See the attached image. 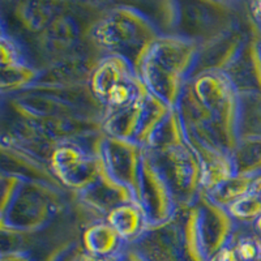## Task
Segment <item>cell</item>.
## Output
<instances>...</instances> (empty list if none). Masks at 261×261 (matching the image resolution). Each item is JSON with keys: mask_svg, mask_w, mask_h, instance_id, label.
<instances>
[{"mask_svg": "<svg viewBox=\"0 0 261 261\" xmlns=\"http://www.w3.org/2000/svg\"><path fill=\"white\" fill-rule=\"evenodd\" d=\"M196 60L197 50L188 39L158 37L141 63L140 76L149 93L170 107H178Z\"/></svg>", "mask_w": 261, "mask_h": 261, "instance_id": "6da1fadb", "label": "cell"}, {"mask_svg": "<svg viewBox=\"0 0 261 261\" xmlns=\"http://www.w3.org/2000/svg\"><path fill=\"white\" fill-rule=\"evenodd\" d=\"M98 43L130 62L140 73V67L150 46L158 38L157 29L151 21L137 9H114L93 29Z\"/></svg>", "mask_w": 261, "mask_h": 261, "instance_id": "7a4b0ae2", "label": "cell"}, {"mask_svg": "<svg viewBox=\"0 0 261 261\" xmlns=\"http://www.w3.org/2000/svg\"><path fill=\"white\" fill-rule=\"evenodd\" d=\"M90 86L95 97L118 110L129 106L149 93L134 64L119 55H109L98 63L90 77Z\"/></svg>", "mask_w": 261, "mask_h": 261, "instance_id": "3957f363", "label": "cell"}, {"mask_svg": "<svg viewBox=\"0 0 261 261\" xmlns=\"http://www.w3.org/2000/svg\"><path fill=\"white\" fill-rule=\"evenodd\" d=\"M153 157L175 199L178 201L190 202V199L196 196L197 190L201 187V166L190 143L167 150L155 151Z\"/></svg>", "mask_w": 261, "mask_h": 261, "instance_id": "277c9868", "label": "cell"}, {"mask_svg": "<svg viewBox=\"0 0 261 261\" xmlns=\"http://www.w3.org/2000/svg\"><path fill=\"white\" fill-rule=\"evenodd\" d=\"M176 199L151 151L145 148L139 183V204L146 214L149 227L169 222L175 213Z\"/></svg>", "mask_w": 261, "mask_h": 261, "instance_id": "5b68a950", "label": "cell"}, {"mask_svg": "<svg viewBox=\"0 0 261 261\" xmlns=\"http://www.w3.org/2000/svg\"><path fill=\"white\" fill-rule=\"evenodd\" d=\"M196 98L225 130L232 137L234 120L237 119V92L230 76L220 69L202 72L193 84Z\"/></svg>", "mask_w": 261, "mask_h": 261, "instance_id": "8992f818", "label": "cell"}, {"mask_svg": "<svg viewBox=\"0 0 261 261\" xmlns=\"http://www.w3.org/2000/svg\"><path fill=\"white\" fill-rule=\"evenodd\" d=\"M54 172L71 188L85 191L101 178V158L90 154L81 146L63 144L58 146L51 157Z\"/></svg>", "mask_w": 261, "mask_h": 261, "instance_id": "52a82bcc", "label": "cell"}, {"mask_svg": "<svg viewBox=\"0 0 261 261\" xmlns=\"http://www.w3.org/2000/svg\"><path fill=\"white\" fill-rule=\"evenodd\" d=\"M107 222L116 230L125 243L137 241L149 227L146 214L139 202H127L109 213Z\"/></svg>", "mask_w": 261, "mask_h": 261, "instance_id": "ba28073f", "label": "cell"}, {"mask_svg": "<svg viewBox=\"0 0 261 261\" xmlns=\"http://www.w3.org/2000/svg\"><path fill=\"white\" fill-rule=\"evenodd\" d=\"M84 244L88 253L95 256H119L125 242L109 222L95 223L84 232Z\"/></svg>", "mask_w": 261, "mask_h": 261, "instance_id": "9c48e42d", "label": "cell"}, {"mask_svg": "<svg viewBox=\"0 0 261 261\" xmlns=\"http://www.w3.org/2000/svg\"><path fill=\"white\" fill-rule=\"evenodd\" d=\"M256 176L234 175L221 183L218 187L209 192V199L217 205L227 209L232 202L249 193L253 188V181Z\"/></svg>", "mask_w": 261, "mask_h": 261, "instance_id": "30bf717a", "label": "cell"}, {"mask_svg": "<svg viewBox=\"0 0 261 261\" xmlns=\"http://www.w3.org/2000/svg\"><path fill=\"white\" fill-rule=\"evenodd\" d=\"M232 218L242 221H256L261 216V192L253 190L227 208Z\"/></svg>", "mask_w": 261, "mask_h": 261, "instance_id": "8fae6325", "label": "cell"}, {"mask_svg": "<svg viewBox=\"0 0 261 261\" xmlns=\"http://www.w3.org/2000/svg\"><path fill=\"white\" fill-rule=\"evenodd\" d=\"M38 73L28 65V63L9 68H3V76H2V84L3 88L7 85L9 88H20V86L28 85L36 80Z\"/></svg>", "mask_w": 261, "mask_h": 261, "instance_id": "7c38bea8", "label": "cell"}, {"mask_svg": "<svg viewBox=\"0 0 261 261\" xmlns=\"http://www.w3.org/2000/svg\"><path fill=\"white\" fill-rule=\"evenodd\" d=\"M232 251L237 261H261V241L258 238H242Z\"/></svg>", "mask_w": 261, "mask_h": 261, "instance_id": "4fadbf2b", "label": "cell"}, {"mask_svg": "<svg viewBox=\"0 0 261 261\" xmlns=\"http://www.w3.org/2000/svg\"><path fill=\"white\" fill-rule=\"evenodd\" d=\"M20 64H25L20 47L15 39H12V37H8L6 33H3L2 34V67L9 68V67Z\"/></svg>", "mask_w": 261, "mask_h": 261, "instance_id": "5bb4252c", "label": "cell"}, {"mask_svg": "<svg viewBox=\"0 0 261 261\" xmlns=\"http://www.w3.org/2000/svg\"><path fill=\"white\" fill-rule=\"evenodd\" d=\"M211 261H237V258H235L234 251L231 248L223 247L220 252L214 255V257Z\"/></svg>", "mask_w": 261, "mask_h": 261, "instance_id": "9a60e30c", "label": "cell"}, {"mask_svg": "<svg viewBox=\"0 0 261 261\" xmlns=\"http://www.w3.org/2000/svg\"><path fill=\"white\" fill-rule=\"evenodd\" d=\"M81 261H122V253L119 256H95L86 253L81 257Z\"/></svg>", "mask_w": 261, "mask_h": 261, "instance_id": "2e32d148", "label": "cell"}, {"mask_svg": "<svg viewBox=\"0 0 261 261\" xmlns=\"http://www.w3.org/2000/svg\"><path fill=\"white\" fill-rule=\"evenodd\" d=\"M2 261H30V258L27 253L12 252L8 253V255H3Z\"/></svg>", "mask_w": 261, "mask_h": 261, "instance_id": "e0dca14e", "label": "cell"}, {"mask_svg": "<svg viewBox=\"0 0 261 261\" xmlns=\"http://www.w3.org/2000/svg\"><path fill=\"white\" fill-rule=\"evenodd\" d=\"M251 8H252V15L255 16L256 20H258L261 22V2L252 3L251 4Z\"/></svg>", "mask_w": 261, "mask_h": 261, "instance_id": "ac0fdd59", "label": "cell"}, {"mask_svg": "<svg viewBox=\"0 0 261 261\" xmlns=\"http://www.w3.org/2000/svg\"><path fill=\"white\" fill-rule=\"evenodd\" d=\"M255 226H256V228H257V231H258V234L261 235V216L258 217L257 220L255 221Z\"/></svg>", "mask_w": 261, "mask_h": 261, "instance_id": "d6986e66", "label": "cell"}]
</instances>
